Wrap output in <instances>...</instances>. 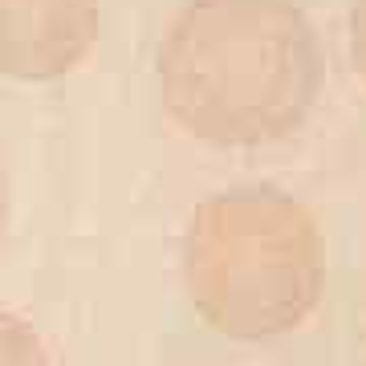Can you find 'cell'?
Wrapping results in <instances>:
<instances>
[{
  "instance_id": "obj_2",
  "label": "cell",
  "mask_w": 366,
  "mask_h": 366,
  "mask_svg": "<svg viewBox=\"0 0 366 366\" xmlns=\"http://www.w3.org/2000/svg\"><path fill=\"white\" fill-rule=\"evenodd\" d=\"M183 293L204 326L236 342L301 330L326 293V240L314 212L277 183L204 196L179 244Z\"/></svg>"
},
{
  "instance_id": "obj_3",
  "label": "cell",
  "mask_w": 366,
  "mask_h": 366,
  "mask_svg": "<svg viewBox=\"0 0 366 366\" xmlns=\"http://www.w3.org/2000/svg\"><path fill=\"white\" fill-rule=\"evenodd\" d=\"M102 0H0V74L13 81L66 78L90 57Z\"/></svg>"
},
{
  "instance_id": "obj_1",
  "label": "cell",
  "mask_w": 366,
  "mask_h": 366,
  "mask_svg": "<svg viewBox=\"0 0 366 366\" xmlns=\"http://www.w3.org/2000/svg\"><path fill=\"white\" fill-rule=\"evenodd\" d=\"M322 45L293 0H187L159 45V98L208 147H269L305 127Z\"/></svg>"
},
{
  "instance_id": "obj_5",
  "label": "cell",
  "mask_w": 366,
  "mask_h": 366,
  "mask_svg": "<svg viewBox=\"0 0 366 366\" xmlns=\"http://www.w3.org/2000/svg\"><path fill=\"white\" fill-rule=\"evenodd\" d=\"M350 61L366 81V0H350Z\"/></svg>"
},
{
  "instance_id": "obj_4",
  "label": "cell",
  "mask_w": 366,
  "mask_h": 366,
  "mask_svg": "<svg viewBox=\"0 0 366 366\" xmlns=\"http://www.w3.org/2000/svg\"><path fill=\"white\" fill-rule=\"evenodd\" d=\"M0 366H53L41 334L9 310H0Z\"/></svg>"
},
{
  "instance_id": "obj_6",
  "label": "cell",
  "mask_w": 366,
  "mask_h": 366,
  "mask_svg": "<svg viewBox=\"0 0 366 366\" xmlns=\"http://www.w3.org/2000/svg\"><path fill=\"white\" fill-rule=\"evenodd\" d=\"M9 171H4V163H0V244H4V232H9Z\"/></svg>"
}]
</instances>
